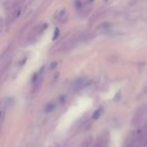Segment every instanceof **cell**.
Wrapping results in <instances>:
<instances>
[{
    "label": "cell",
    "mask_w": 147,
    "mask_h": 147,
    "mask_svg": "<svg viewBox=\"0 0 147 147\" xmlns=\"http://www.w3.org/2000/svg\"><path fill=\"white\" fill-rule=\"evenodd\" d=\"M86 84H87V79H86L85 77H81V78H78V79L74 82L73 86L75 90H79V89L83 88Z\"/></svg>",
    "instance_id": "cell-1"
},
{
    "label": "cell",
    "mask_w": 147,
    "mask_h": 147,
    "mask_svg": "<svg viewBox=\"0 0 147 147\" xmlns=\"http://www.w3.org/2000/svg\"><path fill=\"white\" fill-rule=\"evenodd\" d=\"M67 17H68L67 10H66L65 8L61 9L58 12V14H57V20H58L59 22H61V23H64V22L67 20Z\"/></svg>",
    "instance_id": "cell-2"
},
{
    "label": "cell",
    "mask_w": 147,
    "mask_h": 147,
    "mask_svg": "<svg viewBox=\"0 0 147 147\" xmlns=\"http://www.w3.org/2000/svg\"><path fill=\"white\" fill-rule=\"evenodd\" d=\"M6 104H7V101H6V100H5V102H2L1 104H0V124H2V122L4 121Z\"/></svg>",
    "instance_id": "cell-3"
},
{
    "label": "cell",
    "mask_w": 147,
    "mask_h": 147,
    "mask_svg": "<svg viewBox=\"0 0 147 147\" xmlns=\"http://www.w3.org/2000/svg\"><path fill=\"white\" fill-rule=\"evenodd\" d=\"M102 111H103V109L101 108H98V109H96V110L94 111V113L92 114V119L93 120H96V119H98L99 117H100V115H101V113H102Z\"/></svg>",
    "instance_id": "cell-4"
},
{
    "label": "cell",
    "mask_w": 147,
    "mask_h": 147,
    "mask_svg": "<svg viewBox=\"0 0 147 147\" xmlns=\"http://www.w3.org/2000/svg\"><path fill=\"white\" fill-rule=\"evenodd\" d=\"M54 108H55V103L54 102H49L48 104L45 106V111H46V112H52Z\"/></svg>",
    "instance_id": "cell-5"
},
{
    "label": "cell",
    "mask_w": 147,
    "mask_h": 147,
    "mask_svg": "<svg viewBox=\"0 0 147 147\" xmlns=\"http://www.w3.org/2000/svg\"><path fill=\"white\" fill-rule=\"evenodd\" d=\"M59 34H60V30H59V28H55L54 34H53V37H52V40H53V41L56 40V39L58 38Z\"/></svg>",
    "instance_id": "cell-6"
},
{
    "label": "cell",
    "mask_w": 147,
    "mask_h": 147,
    "mask_svg": "<svg viewBox=\"0 0 147 147\" xmlns=\"http://www.w3.org/2000/svg\"><path fill=\"white\" fill-rule=\"evenodd\" d=\"M56 65H57V62H52V64H51L50 68H51V69H53V68L56 67Z\"/></svg>",
    "instance_id": "cell-7"
},
{
    "label": "cell",
    "mask_w": 147,
    "mask_h": 147,
    "mask_svg": "<svg viewBox=\"0 0 147 147\" xmlns=\"http://www.w3.org/2000/svg\"><path fill=\"white\" fill-rule=\"evenodd\" d=\"M119 97H120V92H118L117 93V96L116 97H115V98H114V100H119Z\"/></svg>",
    "instance_id": "cell-8"
}]
</instances>
